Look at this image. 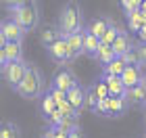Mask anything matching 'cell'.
I'll return each mask as SVG.
<instances>
[{"mask_svg":"<svg viewBox=\"0 0 146 138\" xmlns=\"http://www.w3.org/2000/svg\"><path fill=\"white\" fill-rule=\"evenodd\" d=\"M98 101H100V96H98L96 88L90 86V88H88V94H86V109H88V111H96Z\"/></svg>","mask_w":146,"mask_h":138,"instance_id":"484cf974","label":"cell"},{"mask_svg":"<svg viewBox=\"0 0 146 138\" xmlns=\"http://www.w3.org/2000/svg\"><path fill=\"white\" fill-rule=\"evenodd\" d=\"M56 109H58V103L54 101V98H52L50 92L46 90L44 94L40 96V111H42V115H44V117H48V115L54 113Z\"/></svg>","mask_w":146,"mask_h":138,"instance_id":"d6986e66","label":"cell"},{"mask_svg":"<svg viewBox=\"0 0 146 138\" xmlns=\"http://www.w3.org/2000/svg\"><path fill=\"white\" fill-rule=\"evenodd\" d=\"M46 52H48V57L58 65H67L69 61L75 59V55H73L71 46L67 42V38H61V40H56L54 44H50L48 48H46Z\"/></svg>","mask_w":146,"mask_h":138,"instance_id":"5b68a950","label":"cell"},{"mask_svg":"<svg viewBox=\"0 0 146 138\" xmlns=\"http://www.w3.org/2000/svg\"><path fill=\"white\" fill-rule=\"evenodd\" d=\"M125 67H127V61H125L123 57H115L109 65H104L102 67V73H107V75H121Z\"/></svg>","mask_w":146,"mask_h":138,"instance_id":"ffe728a7","label":"cell"},{"mask_svg":"<svg viewBox=\"0 0 146 138\" xmlns=\"http://www.w3.org/2000/svg\"><path fill=\"white\" fill-rule=\"evenodd\" d=\"M9 17H13L15 21L21 25L25 31H31L38 27V21H40V11H38V4L36 0L29 4H23V6H15V9L9 11Z\"/></svg>","mask_w":146,"mask_h":138,"instance_id":"3957f363","label":"cell"},{"mask_svg":"<svg viewBox=\"0 0 146 138\" xmlns=\"http://www.w3.org/2000/svg\"><path fill=\"white\" fill-rule=\"evenodd\" d=\"M100 38L94 36V34H90L88 29H84V55L86 57H90V59H96L98 55V48H100Z\"/></svg>","mask_w":146,"mask_h":138,"instance_id":"4fadbf2b","label":"cell"},{"mask_svg":"<svg viewBox=\"0 0 146 138\" xmlns=\"http://www.w3.org/2000/svg\"><path fill=\"white\" fill-rule=\"evenodd\" d=\"M48 92L52 94V98H54L56 103H63V101H67V92H65V90H61V88H56L54 84H50V86H48Z\"/></svg>","mask_w":146,"mask_h":138,"instance_id":"83f0119b","label":"cell"},{"mask_svg":"<svg viewBox=\"0 0 146 138\" xmlns=\"http://www.w3.org/2000/svg\"><path fill=\"white\" fill-rule=\"evenodd\" d=\"M127 27H129V34H136L138 36V31H140L144 25H146V13H142L140 9L138 11H131L127 13Z\"/></svg>","mask_w":146,"mask_h":138,"instance_id":"5bb4252c","label":"cell"},{"mask_svg":"<svg viewBox=\"0 0 146 138\" xmlns=\"http://www.w3.org/2000/svg\"><path fill=\"white\" fill-rule=\"evenodd\" d=\"M94 88H96V92H98V96L100 98H111V92H109V86H107V82L102 80H98L96 84H94Z\"/></svg>","mask_w":146,"mask_h":138,"instance_id":"f546056e","label":"cell"},{"mask_svg":"<svg viewBox=\"0 0 146 138\" xmlns=\"http://www.w3.org/2000/svg\"><path fill=\"white\" fill-rule=\"evenodd\" d=\"M69 138H84L82 128H77V130H73V132H69Z\"/></svg>","mask_w":146,"mask_h":138,"instance_id":"8d00e7d4","label":"cell"},{"mask_svg":"<svg viewBox=\"0 0 146 138\" xmlns=\"http://www.w3.org/2000/svg\"><path fill=\"white\" fill-rule=\"evenodd\" d=\"M123 59L127 61V65H140V50H138V46H131L123 55Z\"/></svg>","mask_w":146,"mask_h":138,"instance_id":"4316f807","label":"cell"},{"mask_svg":"<svg viewBox=\"0 0 146 138\" xmlns=\"http://www.w3.org/2000/svg\"><path fill=\"white\" fill-rule=\"evenodd\" d=\"M44 136H46V138H69L67 132H63V130H58V128H48Z\"/></svg>","mask_w":146,"mask_h":138,"instance_id":"d6a6232c","label":"cell"},{"mask_svg":"<svg viewBox=\"0 0 146 138\" xmlns=\"http://www.w3.org/2000/svg\"><path fill=\"white\" fill-rule=\"evenodd\" d=\"M121 6H123L125 15H127V13L140 9V6H142V0H121Z\"/></svg>","mask_w":146,"mask_h":138,"instance_id":"4dcf8cb0","label":"cell"},{"mask_svg":"<svg viewBox=\"0 0 146 138\" xmlns=\"http://www.w3.org/2000/svg\"><path fill=\"white\" fill-rule=\"evenodd\" d=\"M63 117H65V113H63L61 109H56L52 115H48V117H46V121H48V128H56L58 123L63 121Z\"/></svg>","mask_w":146,"mask_h":138,"instance_id":"f1b7e54d","label":"cell"},{"mask_svg":"<svg viewBox=\"0 0 146 138\" xmlns=\"http://www.w3.org/2000/svg\"><path fill=\"white\" fill-rule=\"evenodd\" d=\"M144 138H146V136H144Z\"/></svg>","mask_w":146,"mask_h":138,"instance_id":"b9f144b4","label":"cell"},{"mask_svg":"<svg viewBox=\"0 0 146 138\" xmlns=\"http://www.w3.org/2000/svg\"><path fill=\"white\" fill-rule=\"evenodd\" d=\"M125 101H127L129 107H146V92L144 86H134V88H127L125 92Z\"/></svg>","mask_w":146,"mask_h":138,"instance_id":"8fae6325","label":"cell"},{"mask_svg":"<svg viewBox=\"0 0 146 138\" xmlns=\"http://www.w3.org/2000/svg\"><path fill=\"white\" fill-rule=\"evenodd\" d=\"M23 59V46L21 42H4L0 44V63L6 65L11 61H19Z\"/></svg>","mask_w":146,"mask_h":138,"instance_id":"ba28073f","label":"cell"},{"mask_svg":"<svg viewBox=\"0 0 146 138\" xmlns=\"http://www.w3.org/2000/svg\"><path fill=\"white\" fill-rule=\"evenodd\" d=\"M127 101H125V96H111L109 98V115L107 117H119L123 115L125 111H127Z\"/></svg>","mask_w":146,"mask_h":138,"instance_id":"e0dca14e","label":"cell"},{"mask_svg":"<svg viewBox=\"0 0 146 138\" xmlns=\"http://www.w3.org/2000/svg\"><path fill=\"white\" fill-rule=\"evenodd\" d=\"M58 109H61L65 115H79V113H77V109L73 107V105H71L69 101H63V103H58Z\"/></svg>","mask_w":146,"mask_h":138,"instance_id":"1f68e13d","label":"cell"},{"mask_svg":"<svg viewBox=\"0 0 146 138\" xmlns=\"http://www.w3.org/2000/svg\"><path fill=\"white\" fill-rule=\"evenodd\" d=\"M23 36H25V29L13 17L2 19V25H0V44H4V42H23Z\"/></svg>","mask_w":146,"mask_h":138,"instance_id":"8992f818","label":"cell"},{"mask_svg":"<svg viewBox=\"0 0 146 138\" xmlns=\"http://www.w3.org/2000/svg\"><path fill=\"white\" fill-rule=\"evenodd\" d=\"M121 80L127 88H134V86H140L144 82V71H142V65H127L125 71L121 73Z\"/></svg>","mask_w":146,"mask_h":138,"instance_id":"9c48e42d","label":"cell"},{"mask_svg":"<svg viewBox=\"0 0 146 138\" xmlns=\"http://www.w3.org/2000/svg\"><path fill=\"white\" fill-rule=\"evenodd\" d=\"M144 123H146V117H144Z\"/></svg>","mask_w":146,"mask_h":138,"instance_id":"ab89813d","label":"cell"},{"mask_svg":"<svg viewBox=\"0 0 146 138\" xmlns=\"http://www.w3.org/2000/svg\"><path fill=\"white\" fill-rule=\"evenodd\" d=\"M58 130H63V132H73V130H77V128H82L79 126V115H65L63 117V121L56 126Z\"/></svg>","mask_w":146,"mask_h":138,"instance_id":"cb8c5ba5","label":"cell"},{"mask_svg":"<svg viewBox=\"0 0 146 138\" xmlns=\"http://www.w3.org/2000/svg\"><path fill=\"white\" fill-rule=\"evenodd\" d=\"M138 40H140L142 44H146V25H144L140 31H138Z\"/></svg>","mask_w":146,"mask_h":138,"instance_id":"d590c367","label":"cell"},{"mask_svg":"<svg viewBox=\"0 0 146 138\" xmlns=\"http://www.w3.org/2000/svg\"><path fill=\"white\" fill-rule=\"evenodd\" d=\"M50 84H54L56 88L69 92V90L77 84V77H75V73H73L67 65H61V67L54 71V75H52V82H50Z\"/></svg>","mask_w":146,"mask_h":138,"instance_id":"52a82bcc","label":"cell"},{"mask_svg":"<svg viewBox=\"0 0 146 138\" xmlns=\"http://www.w3.org/2000/svg\"><path fill=\"white\" fill-rule=\"evenodd\" d=\"M27 67H29V65L25 63L23 59H19V61H11V63L2 65V80L6 82V86L13 88V90H17L19 84L23 82L25 73H27Z\"/></svg>","mask_w":146,"mask_h":138,"instance_id":"277c9868","label":"cell"},{"mask_svg":"<svg viewBox=\"0 0 146 138\" xmlns=\"http://www.w3.org/2000/svg\"><path fill=\"white\" fill-rule=\"evenodd\" d=\"M119 34H121V27H119V25L113 21V23H111V27L104 31V36L100 38V42H104V44H113V42L117 40V36H119Z\"/></svg>","mask_w":146,"mask_h":138,"instance_id":"d4e9b609","label":"cell"},{"mask_svg":"<svg viewBox=\"0 0 146 138\" xmlns=\"http://www.w3.org/2000/svg\"><path fill=\"white\" fill-rule=\"evenodd\" d=\"M142 86H144V92H146V75H144V82H142Z\"/></svg>","mask_w":146,"mask_h":138,"instance_id":"f35d334b","label":"cell"},{"mask_svg":"<svg viewBox=\"0 0 146 138\" xmlns=\"http://www.w3.org/2000/svg\"><path fill=\"white\" fill-rule=\"evenodd\" d=\"M29 2H34V0H2V4H4V9H6V11L15 9V6H23V4H29Z\"/></svg>","mask_w":146,"mask_h":138,"instance_id":"836d02e7","label":"cell"},{"mask_svg":"<svg viewBox=\"0 0 146 138\" xmlns=\"http://www.w3.org/2000/svg\"><path fill=\"white\" fill-rule=\"evenodd\" d=\"M131 46H136L134 42H131V36H129L125 29H121V34H119V36H117V40L113 42V48H115V52H117L119 57H123L125 52L131 48Z\"/></svg>","mask_w":146,"mask_h":138,"instance_id":"ac0fdd59","label":"cell"},{"mask_svg":"<svg viewBox=\"0 0 146 138\" xmlns=\"http://www.w3.org/2000/svg\"><path fill=\"white\" fill-rule=\"evenodd\" d=\"M61 29L56 27V25H46V27H42V31H40V42H42V46H46L48 48L50 44H54L56 40H61Z\"/></svg>","mask_w":146,"mask_h":138,"instance_id":"2e32d148","label":"cell"},{"mask_svg":"<svg viewBox=\"0 0 146 138\" xmlns=\"http://www.w3.org/2000/svg\"><path fill=\"white\" fill-rule=\"evenodd\" d=\"M138 50H140V65L142 67H146V44H138Z\"/></svg>","mask_w":146,"mask_h":138,"instance_id":"e575fe53","label":"cell"},{"mask_svg":"<svg viewBox=\"0 0 146 138\" xmlns=\"http://www.w3.org/2000/svg\"><path fill=\"white\" fill-rule=\"evenodd\" d=\"M140 11H142V13H146V0H142V6H140Z\"/></svg>","mask_w":146,"mask_h":138,"instance_id":"74e56055","label":"cell"},{"mask_svg":"<svg viewBox=\"0 0 146 138\" xmlns=\"http://www.w3.org/2000/svg\"><path fill=\"white\" fill-rule=\"evenodd\" d=\"M86 94H88V88H84L79 82L67 92V101L77 109V113H82V109H86Z\"/></svg>","mask_w":146,"mask_h":138,"instance_id":"30bf717a","label":"cell"},{"mask_svg":"<svg viewBox=\"0 0 146 138\" xmlns=\"http://www.w3.org/2000/svg\"><path fill=\"white\" fill-rule=\"evenodd\" d=\"M0 138H21V130L15 121L6 119L2 121V132H0Z\"/></svg>","mask_w":146,"mask_h":138,"instance_id":"603a6c76","label":"cell"},{"mask_svg":"<svg viewBox=\"0 0 146 138\" xmlns=\"http://www.w3.org/2000/svg\"><path fill=\"white\" fill-rule=\"evenodd\" d=\"M42 138H46V136H42Z\"/></svg>","mask_w":146,"mask_h":138,"instance_id":"60d3db41","label":"cell"},{"mask_svg":"<svg viewBox=\"0 0 146 138\" xmlns=\"http://www.w3.org/2000/svg\"><path fill=\"white\" fill-rule=\"evenodd\" d=\"M100 77H102L104 82H107L111 96H125V92H127V86L123 84L121 75H107V73H102Z\"/></svg>","mask_w":146,"mask_h":138,"instance_id":"7c38bea8","label":"cell"},{"mask_svg":"<svg viewBox=\"0 0 146 138\" xmlns=\"http://www.w3.org/2000/svg\"><path fill=\"white\" fill-rule=\"evenodd\" d=\"M111 19H107V17H94L92 21L86 25V29L90 31V34H94V36H98V38H102L104 36V31H107L109 27H111Z\"/></svg>","mask_w":146,"mask_h":138,"instance_id":"9a60e30c","label":"cell"},{"mask_svg":"<svg viewBox=\"0 0 146 138\" xmlns=\"http://www.w3.org/2000/svg\"><path fill=\"white\" fill-rule=\"evenodd\" d=\"M84 29H86V27H84ZM84 29H79V31H75V34H71V36L67 38V42H69V46H71L73 55H75V59L84 55Z\"/></svg>","mask_w":146,"mask_h":138,"instance_id":"7402d4cb","label":"cell"},{"mask_svg":"<svg viewBox=\"0 0 146 138\" xmlns=\"http://www.w3.org/2000/svg\"><path fill=\"white\" fill-rule=\"evenodd\" d=\"M56 27L61 29V36L63 38H69L71 34L84 29V15H82V6L75 0H67L63 4L61 13H58V19H56Z\"/></svg>","mask_w":146,"mask_h":138,"instance_id":"6da1fadb","label":"cell"},{"mask_svg":"<svg viewBox=\"0 0 146 138\" xmlns=\"http://www.w3.org/2000/svg\"><path fill=\"white\" fill-rule=\"evenodd\" d=\"M15 92L19 96H23V98H29V101L42 96V92H44V77H42V73H40V69L36 67V65H29L27 67V73H25L23 82L19 84V88Z\"/></svg>","mask_w":146,"mask_h":138,"instance_id":"7a4b0ae2","label":"cell"},{"mask_svg":"<svg viewBox=\"0 0 146 138\" xmlns=\"http://www.w3.org/2000/svg\"><path fill=\"white\" fill-rule=\"evenodd\" d=\"M115 57H119V55L115 52V48H113V44H104V42H102V44H100V48H98L96 61H98V63H100L102 67H104V65H109V63H111V61H113Z\"/></svg>","mask_w":146,"mask_h":138,"instance_id":"44dd1931","label":"cell"}]
</instances>
